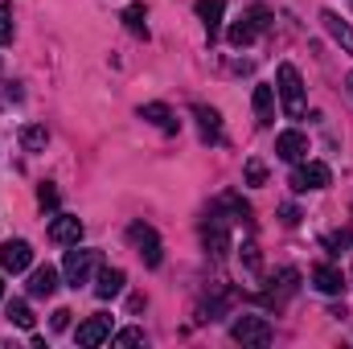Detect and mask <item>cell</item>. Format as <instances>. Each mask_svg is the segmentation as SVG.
Instances as JSON below:
<instances>
[{"label":"cell","instance_id":"cell-1","mask_svg":"<svg viewBox=\"0 0 353 349\" xmlns=\"http://www.w3.org/2000/svg\"><path fill=\"white\" fill-rule=\"evenodd\" d=\"M275 90H279V103H283V115L288 119H300L304 115V83H300V70L292 62H283L275 70Z\"/></svg>","mask_w":353,"mask_h":349},{"label":"cell","instance_id":"cell-2","mask_svg":"<svg viewBox=\"0 0 353 349\" xmlns=\"http://www.w3.org/2000/svg\"><path fill=\"white\" fill-rule=\"evenodd\" d=\"M128 243L136 247V255L148 263V267H161V259H165V247H161V235H157L148 222H132V226H128Z\"/></svg>","mask_w":353,"mask_h":349},{"label":"cell","instance_id":"cell-3","mask_svg":"<svg viewBox=\"0 0 353 349\" xmlns=\"http://www.w3.org/2000/svg\"><path fill=\"white\" fill-rule=\"evenodd\" d=\"M230 337L234 341H243V346H255V349H263L271 346V325H267V317H239L234 325H230Z\"/></svg>","mask_w":353,"mask_h":349},{"label":"cell","instance_id":"cell-4","mask_svg":"<svg viewBox=\"0 0 353 349\" xmlns=\"http://www.w3.org/2000/svg\"><path fill=\"white\" fill-rule=\"evenodd\" d=\"M267 25H271V12H267L263 4H255L247 17H239V21L230 25V46H239V50H243V46H251V41H255V33L267 29Z\"/></svg>","mask_w":353,"mask_h":349},{"label":"cell","instance_id":"cell-5","mask_svg":"<svg viewBox=\"0 0 353 349\" xmlns=\"http://www.w3.org/2000/svg\"><path fill=\"white\" fill-rule=\"evenodd\" d=\"M99 267V251H66V263H62V275H66V283L70 288H79V283H90V271Z\"/></svg>","mask_w":353,"mask_h":349},{"label":"cell","instance_id":"cell-6","mask_svg":"<svg viewBox=\"0 0 353 349\" xmlns=\"http://www.w3.org/2000/svg\"><path fill=\"white\" fill-rule=\"evenodd\" d=\"M333 185V169L321 165V161H308V165H296L292 173V189L296 193H308V189H329Z\"/></svg>","mask_w":353,"mask_h":349},{"label":"cell","instance_id":"cell-7","mask_svg":"<svg viewBox=\"0 0 353 349\" xmlns=\"http://www.w3.org/2000/svg\"><path fill=\"white\" fill-rule=\"evenodd\" d=\"M29 263H33V247L25 243V239H8L4 247H0V267L4 271H29Z\"/></svg>","mask_w":353,"mask_h":349},{"label":"cell","instance_id":"cell-8","mask_svg":"<svg viewBox=\"0 0 353 349\" xmlns=\"http://www.w3.org/2000/svg\"><path fill=\"white\" fill-rule=\"evenodd\" d=\"M275 157L300 165V161L308 157V136H304V132H279V136H275Z\"/></svg>","mask_w":353,"mask_h":349},{"label":"cell","instance_id":"cell-9","mask_svg":"<svg viewBox=\"0 0 353 349\" xmlns=\"http://www.w3.org/2000/svg\"><path fill=\"white\" fill-rule=\"evenodd\" d=\"M103 341H111V317L107 312H99V317H90V321L79 325V346L83 349H94Z\"/></svg>","mask_w":353,"mask_h":349},{"label":"cell","instance_id":"cell-10","mask_svg":"<svg viewBox=\"0 0 353 349\" xmlns=\"http://www.w3.org/2000/svg\"><path fill=\"white\" fill-rule=\"evenodd\" d=\"M50 239L62 243V247H79V239H83V222H79L74 214H58V218L50 222Z\"/></svg>","mask_w":353,"mask_h":349},{"label":"cell","instance_id":"cell-11","mask_svg":"<svg viewBox=\"0 0 353 349\" xmlns=\"http://www.w3.org/2000/svg\"><path fill=\"white\" fill-rule=\"evenodd\" d=\"M123 283H128V275H123L119 267H99V279H94V296H99V300H115V296L123 292Z\"/></svg>","mask_w":353,"mask_h":349},{"label":"cell","instance_id":"cell-12","mask_svg":"<svg viewBox=\"0 0 353 349\" xmlns=\"http://www.w3.org/2000/svg\"><path fill=\"white\" fill-rule=\"evenodd\" d=\"M140 119L157 123V128H161V132H169V136H176V128H181V119H176L165 103H144V107H140Z\"/></svg>","mask_w":353,"mask_h":349},{"label":"cell","instance_id":"cell-13","mask_svg":"<svg viewBox=\"0 0 353 349\" xmlns=\"http://www.w3.org/2000/svg\"><path fill=\"white\" fill-rule=\"evenodd\" d=\"M54 292H58V271H54V267H37V271L29 275V296L46 300V296H54Z\"/></svg>","mask_w":353,"mask_h":349},{"label":"cell","instance_id":"cell-14","mask_svg":"<svg viewBox=\"0 0 353 349\" xmlns=\"http://www.w3.org/2000/svg\"><path fill=\"white\" fill-rule=\"evenodd\" d=\"M312 283H316V292H325V296H337V292L345 288V279H341V271H337L333 263H321V267L312 271Z\"/></svg>","mask_w":353,"mask_h":349},{"label":"cell","instance_id":"cell-15","mask_svg":"<svg viewBox=\"0 0 353 349\" xmlns=\"http://www.w3.org/2000/svg\"><path fill=\"white\" fill-rule=\"evenodd\" d=\"M251 103H255V119H259V128H271V119H275V90L259 83L255 94H251Z\"/></svg>","mask_w":353,"mask_h":349},{"label":"cell","instance_id":"cell-16","mask_svg":"<svg viewBox=\"0 0 353 349\" xmlns=\"http://www.w3.org/2000/svg\"><path fill=\"white\" fill-rule=\"evenodd\" d=\"M222 8H226V0H197V17L205 21V33H210V41L218 37V25H222Z\"/></svg>","mask_w":353,"mask_h":349},{"label":"cell","instance_id":"cell-17","mask_svg":"<svg viewBox=\"0 0 353 349\" xmlns=\"http://www.w3.org/2000/svg\"><path fill=\"white\" fill-rule=\"evenodd\" d=\"M321 25L333 33V41H341V46H345V50L353 54V29L345 25V21H341V17H337V12H333V8H325V12H321Z\"/></svg>","mask_w":353,"mask_h":349},{"label":"cell","instance_id":"cell-18","mask_svg":"<svg viewBox=\"0 0 353 349\" xmlns=\"http://www.w3.org/2000/svg\"><path fill=\"white\" fill-rule=\"evenodd\" d=\"M193 115H197V123H201V136H205V140H222V119H218V111H214V107L197 103V107H193Z\"/></svg>","mask_w":353,"mask_h":349},{"label":"cell","instance_id":"cell-19","mask_svg":"<svg viewBox=\"0 0 353 349\" xmlns=\"http://www.w3.org/2000/svg\"><path fill=\"white\" fill-rule=\"evenodd\" d=\"M201 235H205V247H210L214 255H226V251H230V239H226V226H222V218H210Z\"/></svg>","mask_w":353,"mask_h":349},{"label":"cell","instance_id":"cell-20","mask_svg":"<svg viewBox=\"0 0 353 349\" xmlns=\"http://www.w3.org/2000/svg\"><path fill=\"white\" fill-rule=\"evenodd\" d=\"M123 25H128V33L148 37V12H144V4H128L123 8Z\"/></svg>","mask_w":353,"mask_h":349},{"label":"cell","instance_id":"cell-21","mask_svg":"<svg viewBox=\"0 0 353 349\" xmlns=\"http://www.w3.org/2000/svg\"><path fill=\"white\" fill-rule=\"evenodd\" d=\"M21 144H25V148H29V152H41V148H46V144H50V132H46V128H41V123H29V128H25V132H21Z\"/></svg>","mask_w":353,"mask_h":349},{"label":"cell","instance_id":"cell-22","mask_svg":"<svg viewBox=\"0 0 353 349\" xmlns=\"http://www.w3.org/2000/svg\"><path fill=\"white\" fill-rule=\"evenodd\" d=\"M8 321H12L17 329H33V308H29L25 300H12V304H8Z\"/></svg>","mask_w":353,"mask_h":349},{"label":"cell","instance_id":"cell-23","mask_svg":"<svg viewBox=\"0 0 353 349\" xmlns=\"http://www.w3.org/2000/svg\"><path fill=\"white\" fill-rule=\"evenodd\" d=\"M12 41V4H0V46Z\"/></svg>","mask_w":353,"mask_h":349},{"label":"cell","instance_id":"cell-24","mask_svg":"<svg viewBox=\"0 0 353 349\" xmlns=\"http://www.w3.org/2000/svg\"><path fill=\"white\" fill-rule=\"evenodd\" d=\"M111 346H144V329H123L111 337Z\"/></svg>","mask_w":353,"mask_h":349},{"label":"cell","instance_id":"cell-25","mask_svg":"<svg viewBox=\"0 0 353 349\" xmlns=\"http://www.w3.org/2000/svg\"><path fill=\"white\" fill-rule=\"evenodd\" d=\"M267 181V165L263 161H247V185H263Z\"/></svg>","mask_w":353,"mask_h":349},{"label":"cell","instance_id":"cell-26","mask_svg":"<svg viewBox=\"0 0 353 349\" xmlns=\"http://www.w3.org/2000/svg\"><path fill=\"white\" fill-rule=\"evenodd\" d=\"M37 201H41L46 210H54V206H58V189H54V185H41V189H37Z\"/></svg>","mask_w":353,"mask_h":349},{"label":"cell","instance_id":"cell-27","mask_svg":"<svg viewBox=\"0 0 353 349\" xmlns=\"http://www.w3.org/2000/svg\"><path fill=\"white\" fill-rule=\"evenodd\" d=\"M345 243H350V235H345V230H341V235H325V247H329L333 255H341V251H345Z\"/></svg>","mask_w":353,"mask_h":349},{"label":"cell","instance_id":"cell-28","mask_svg":"<svg viewBox=\"0 0 353 349\" xmlns=\"http://www.w3.org/2000/svg\"><path fill=\"white\" fill-rule=\"evenodd\" d=\"M279 222H283V226H296V222H300V210H296V206H279Z\"/></svg>","mask_w":353,"mask_h":349},{"label":"cell","instance_id":"cell-29","mask_svg":"<svg viewBox=\"0 0 353 349\" xmlns=\"http://www.w3.org/2000/svg\"><path fill=\"white\" fill-rule=\"evenodd\" d=\"M70 317H74L70 308H58V312H54V329H66V325H70Z\"/></svg>","mask_w":353,"mask_h":349},{"label":"cell","instance_id":"cell-30","mask_svg":"<svg viewBox=\"0 0 353 349\" xmlns=\"http://www.w3.org/2000/svg\"><path fill=\"white\" fill-rule=\"evenodd\" d=\"M345 90H350V94H353V74H350V79H345Z\"/></svg>","mask_w":353,"mask_h":349},{"label":"cell","instance_id":"cell-31","mask_svg":"<svg viewBox=\"0 0 353 349\" xmlns=\"http://www.w3.org/2000/svg\"><path fill=\"white\" fill-rule=\"evenodd\" d=\"M0 296H4V279H0Z\"/></svg>","mask_w":353,"mask_h":349},{"label":"cell","instance_id":"cell-32","mask_svg":"<svg viewBox=\"0 0 353 349\" xmlns=\"http://www.w3.org/2000/svg\"><path fill=\"white\" fill-rule=\"evenodd\" d=\"M350 8H353V0H350Z\"/></svg>","mask_w":353,"mask_h":349}]
</instances>
